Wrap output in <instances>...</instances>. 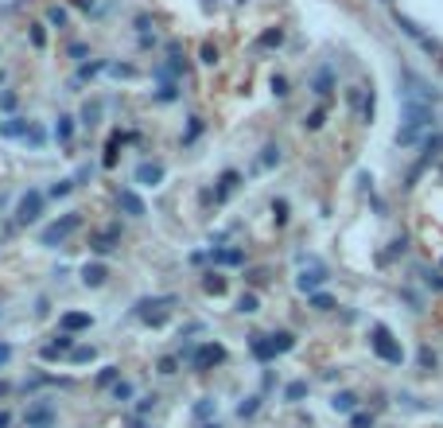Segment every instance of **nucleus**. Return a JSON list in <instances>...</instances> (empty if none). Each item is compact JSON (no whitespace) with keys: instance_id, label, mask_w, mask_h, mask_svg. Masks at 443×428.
<instances>
[{"instance_id":"nucleus-21","label":"nucleus","mask_w":443,"mask_h":428,"mask_svg":"<svg viewBox=\"0 0 443 428\" xmlns=\"http://www.w3.org/2000/svg\"><path fill=\"white\" fill-rule=\"evenodd\" d=\"M276 164H280V148H276V144H265V152L257 156V171H272Z\"/></svg>"},{"instance_id":"nucleus-41","label":"nucleus","mask_w":443,"mask_h":428,"mask_svg":"<svg viewBox=\"0 0 443 428\" xmlns=\"http://www.w3.org/2000/svg\"><path fill=\"white\" fill-rule=\"evenodd\" d=\"M176 98H179V86H176V82H164V86L156 90V101H176Z\"/></svg>"},{"instance_id":"nucleus-55","label":"nucleus","mask_w":443,"mask_h":428,"mask_svg":"<svg viewBox=\"0 0 443 428\" xmlns=\"http://www.w3.org/2000/svg\"><path fill=\"white\" fill-rule=\"evenodd\" d=\"M8 358H12V346L0 343V366H8Z\"/></svg>"},{"instance_id":"nucleus-39","label":"nucleus","mask_w":443,"mask_h":428,"mask_svg":"<svg viewBox=\"0 0 443 428\" xmlns=\"http://www.w3.org/2000/svg\"><path fill=\"white\" fill-rule=\"evenodd\" d=\"M117 378H121V366H101V374H98V386H113Z\"/></svg>"},{"instance_id":"nucleus-10","label":"nucleus","mask_w":443,"mask_h":428,"mask_svg":"<svg viewBox=\"0 0 443 428\" xmlns=\"http://www.w3.org/2000/svg\"><path fill=\"white\" fill-rule=\"evenodd\" d=\"M70 351H74V335H67V331H62V335L55 339V343H47V346H43V351H39V358H43V362H59V358H67Z\"/></svg>"},{"instance_id":"nucleus-1","label":"nucleus","mask_w":443,"mask_h":428,"mask_svg":"<svg viewBox=\"0 0 443 428\" xmlns=\"http://www.w3.org/2000/svg\"><path fill=\"white\" fill-rule=\"evenodd\" d=\"M401 117L404 121H401V129H397V144H401V148H412V144H416L420 136L435 125V113H432L428 101H404Z\"/></svg>"},{"instance_id":"nucleus-32","label":"nucleus","mask_w":443,"mask_h":428,"mask_svg":"<svg viewBox=\"0 0 443 428\" xmlns=\"http://www.w3.org/2000/svg\"><path fill=\"white\" fill-rule=\"evenodd\" d=\"M133 394H136V386H133V382H125V378H117V382H113V401H128Z\"/></svg>"},{"instance_id":"nucleus-57","label":"nucleus","mask_w":443,"mask_h":428,"mask_svg":"<svg viewBox=\"0 0 443 428\" xmlns=\"http://www.w3.org/2000/svg\"><path fill=\"white\" fill-rule=\"evenodd\" d=\"M8 424H12V417H8L4 409H0V428H8Z\"/></svg>"},{"instance_id":"nucleus-46","label":"nucleus","mask_w":443,"mask_h":428,"mask_svg":"<svg viewBox=\"0 0 443 428\" xmlns=\"http://www.w3.org/2000/svg\"><path fill=\"white\" fill-rule=\"evenodd\" d=\"M210 413H214V401H210V397H202V401L194 405V417H199V420H206Z\"/></svg>"},{"instance_id":"nucleus-59","label":"nucleus","mask_w":443,"mask_h":428,"mask_svg":"<svg viewBox=\"0 0 443 428\" xmlns=\"http://www.w3.org/2000/svg\"><path fill=\"white\" fill-rule=\"evenodd\" d=\"M0 86H4V70H0Z\"/></svg>"},{"instance_id":"nucleus-17","label":"nucleus","mask_w":443,"mask_h":428,"mask_svg":"<svg viewBox=\"0 0 443 428\" xmlns=\"http://www.w3.org/2000/svg\"><path fill=\"white\" fill-rule=\"evenodd\" d=\"M311 90H315L319 98H326V93L335 90V67H319L315 74H311Z\"/></svg>"},{"instance_id":"nucleus-33","label":"nucleus","mask_w":443,"mask_h":428,"mask_svg":"<svg viewBox=\"0 0 443 428\" xmlns=\"http://www.w3.org/2000/svg\"><path fill=\"white\" fill-rule=\"evenodd\" d=\"M272 343H276V354H284V351H292V346H296V335H292V331H276Z\"/></svg>"},{"instance_id":"nucleus-6","label":"nucleus","mask_w":443,"mask_h":428,"mask_svg":"<svg viewBox=\"0 0 443 428\" xmlns=\"http://www.w3.org/2000/svg\"><path fill=\"white\" fill-rule=\"evenodd\" d=\"M393 20H397V27H401V32L409 35L412 43H416V47H424L428 55H443V51L435 47V39H432V35H428V32H424V27H420V24H416V20H409V16H404V12H397Z\"/></svg>"},{"instance_id":"nucleus-26","label":"nucleus","mask_w":443,"mask_h":428,"mask_svg":"<svg viewBox=\"0 0 443 428\" xmlns=\"http://www.w3.org/2000/svg\"><path fill=\"white\" fill-rule=\"evenodd\" d=\"M335 413H354L358 409V394H350V389H343V394H335Z\"/></svg>"},{"instance_id":"nucleus-52","label":"nucleus","mask_w":443,"mask_h":428,"mask_svg":"<svg viewBox=\"0 0 443 428\" xmlns=\"http://www.w3.org/2000/svg\"><path fill=\"white\" fill-rule=\"evenodd\" d=\"M420 362H424V366H428V370H435V354H432V351H428V346H420Z\"/></svg>"},{"instance_id":"nucleus-34","label":"nucleus","mask_w":443,"mask_h":428,"mask_svg":"<svg viewBox=\"0 0 443 428\" xmlns=\"http://www.w3.org/2000/svg\"><path fill=\"white\" fill-rule=\"evenodd\" d=\"M284 397H288V401H303V397H308V382H288Z\"/></svg>"},{"instance_id":"nucleus-45","label":"nucleus","mask_w":443,"mask_h":428,"mask_svg":"<svg viewBox=\"0 0 443 428\" xmlns=\"http://www.w3.org/2000/svg\"><path fill=\"white\" fill-rule=\"evenodd\" d=\"M272 93L276 98H288V78L284 74H272Z\"/></svg>"},{"instance_id":"nucleus-18","label":"nucleus","mask_w":443,"mask_h":428,"mask_svg":"<svg viewBox=\"0 0 443 428\" xmlns=\"http://www.w3.org/2000/svg\"><path fill=\"white\" fill-rule=\"evenodd\" d=\"M202 292L206 296H226L230 292V280L222 273H202Z\"/></svg>"},{"instance_id":"nucleus-22","label":"nucleus","mask_w":443,"mask_h":428,"mask_svg":"<svg viewBox=\"0 0 443 428\" xmlns=\"http://www.w3.org/2000/svg\"><path fill=\"white\" fill-rule=\"evenodd\" d=\"M125 141H128L125 133H113V136H109V144H105V156H101V164H105V168H113V164H117V148H121Z\"/></svg>"},{"instance_id":"nucleus-61","label":"nucleus","mask_w":443,"mask_h":428,"mask_svg":"<svg viewBox=\"0 0 443 428\" xmlns=\"http://www.w3.org/2000/svg\"><path fill=\"white\" fill-rule=\"evenodd\" d=\"M381 4H393V0H381Z\"/></svg>"},{"instance_id":"nucleus-5","label":"nucleus","mask_w":443,"mask_h":428,"mask_svg":"<svg viewBox=\"0 0 443 428\" xmlns=\"http://www.w3.org/2000/svg\"><path fill=\"white\" fill-rule=\"evenodd\" d=\"M43 207H47V195H43V191L20 195V202H16V222H20V226H35V222L43 219Z\"/></svg>"},{"instance_id":"nucleus-51","label":"nucleus","mask_w":443,"mask_h":428,"mask_svg":"<svg viewBox=\"0 0 443 428\" xmlns=\"http://www.w3.org/2000/svg\"><path fill=\"white\" fill-rule=\"evenodd\" d=\"M272 210H276V219H280V222H288V202H284V199H276Z\"/></svg>"},{"instance_id":"nucleus-20","label":"nucleus","mask_w":443,"mask_h":428,"mask_svg":"<svg viewBox=\"0 0 443 428\" xmlns=\"http://www.w3.org/2000/svg\"><path fill=\"white\" fill-rule=\"evenodd\" d=\"M47 27H70V12L62 8V4H47Z\"/></svg>"},{"instance_id":"nucleus-15","label":"nucleus","mask_w":443,"mask_h":428,"mask_svg":"<svg viewBox=\"0 0 443 428\" xmlns=\"http://www.w3.org/2000/svg\"><path fill=\"white\" fill-rule=\"evenodd\" d=\"M117 207L125 210V214H133V219H144V214H148L144 199H140L136 191H128V187H125V191H117Z\"/></svg>"},{"instance_id":"nucleus-14","label":"nucleus","mask_w":443,"mask_h":428,"mask_svg":"<svg viewBox=\"0 0 443 428\" xmlns=\"http://www.w3.org/2000/svg\"><path fill=\"white\" fill-rule=\"evenodd\" d=\"M249 354H253L257 362H272V358H276L272 335H249Z\"/></svg>"},{"instance_id":"nucleus-11","label":"nucleus","mask_w":443,"mask_h":428,"mask_svg":"<svg viewBox=\"0 0 443 428\" xmlns=\"http://www.w3.org/2000/svg\"><path fill=\"white\" fill-rule=\"evenodd\" d=\"M237 191H242V171H222V176H218L214 199H218V202H230Z\"/></svg>"},{"instance_id":"nucleus-56","label":"nucleus","mask_w":443,"mask_h":428,"mask_svg":"<svg viewBox=\"0 0 443 428\" xmlns=\"http://www.w3.org/2000/svg\"><path fill=\"white\" fill-rule=\"evenodd\" d=\"M12 394V382H4V378H0V397H8Z\"/></svg>"},{"instance_id":"nucleus-25","label":"nucleus","mask_w":443,"mask_h":428,"mask_svg":"<svg viewBox=\"0 0 443 428\" xmlns=\"http://www.w3.org/2000/svg\"><path fill=\"white\" fill-rule=\"evenodd\" d=\"M55 141H59V144L74 141V117H59V121H55Z\"/></svg>"},{"instance_id":"nucleus-23","label":"nucleus","mask_w":443,"mask_h":428,"mask_svg":"<svg viewBox=\"0 0 443 428\" xmlns=\"http://www.w3.org/2000/svg\"><path fill=\"white\" fill-rule=\"evenodd\" d=\"M27 125H32V121H24V117H8L4 125H0V136H12V141H16V136H24V133H27Z\"/></svg>"},{"instance_id":"nucleus-29","label":"nucleus","mask_w":443,"mask_h":428,"mask_svg":"<svg viewBox=\"0 0 443 428\" xmlns=\"http://www.w3.org/2000/svg\"><path fill=\"white\" fill-rule=\"evenodd\" d=\"M326 125V105H319V110H311L308 113V121H303V129H308V133H319V129Z\"/></svg>"},{"instance_id":"nucleus-8","label":"nucleus","mask_w":443,"mask_h":428,"mask_svg":"<svg viewBox=\"0 0 443 428\" xmlns=\"http://www.w3.org/2000/svg\"><path fill=\"white\" fill-rule=\"evenodd\" d=\"M24 428H55V409L47 401H32L24 413Z\"/></svg>"},{"instance_id":"nucleus-38","label":"nucleus","mask_w":443,"mask_h":428,"mask_svg":"<svg viewBox=\"0 0 443 428\" xmlns=\"http://www.w3.org/2000/svg\"><path fill=\"white\" fill-rule=\"evenodd\" d=\"M199 59H202V67H218V47H214V43H202Z\"/></svg>"},{"instance_id":"nucleus-24","label":"nucleus","mask_w":443,"mask_h":428,"mask_svg":"<svg viewBox=\"0 0 443 428\" xmlns=\"http://www.w3.org/2000/svg\"><path fill=\"white\" fill-rule=\"evenodd\" d=\"M214 261H218V265H230V269H237V265H245V253L242 249H214Z\"/></svg>"},{"instance_id":"nucleus-12","label":"nucleus","mask_w":443,"mask_h":428,"mask_svg":"<svg viewBox=\"0 0 443 428\" xmlns=\"http://www.w3.org/2000/svg\"><path fill=\"white\" fill-rule=\"evenodd\" d=\"M136 183H140V187H159V183H164V164H156V160L136 164Z\"/></svg>"},{"instance_id":"nucleus-4","label":"nucleus","mask_w":443,"mask_h":428,"mask_svg":"<svg viewBox=\"0 0 443 428\" xmlns=\"http://www.w3.org/2000/svg\"><path fill=\"white\" fill-rule=\"evenodd\" d=\"M78 226H82V214H78V210H70V214H62L59 222H51V226L43 230V234H39V245H59V242H67Z\"/></svg>"},{"instance_id":"nucleus-62","label":"nucleus","mask_w":443,"mask_h":428,"mask_svg":"<svg viewBox=\"0 0 443 428\" xmlns=\"http://www.w3.org/2000/svg\"><path fill=\"white\" fill-rule=\"evenodd\" d=\"M439 67H443V55H439Z\"/></svg>"},{"instance_id":"nucleus-35","label":"nucleus","mask_w":443,"mask_h":428,"mask_svg":"<svg viewBox=\"0 0 443 428\" xmlns=\"http://www.w3.org/2000/svg\"><path fill=\"white\" fill-rule=\"evenodd\" d=\"M74 191V179H59V183H51V199H67V195Z\"/></svg>"},{"instance_id":"nucleus-19","label":"nucleus","mask_w":443,"mask_h":428,"mask_svg":"<svg viewBox=\"0 0 443 428\" xmlns=\"http://www.w3.org/2000/svg\"><path fill=\"white\" fill-rule=\"evenodd\" d=\"M323 280H326V269H308V273H300V277H296V285H300L303 292H315Z\"/></svg>"},{"instance_id":"nucleus-30","label":"nucleus","mask_w":443,"mask_h":428,"mask_svg":"<svg viewBox=\"0 0 443 428\" xmlns=\"http://www.w3.org/2000/svg\"><path fill=\"white\" fill-rule=\"evenodd\" d=\"M280 43H284V27H268V32L257 39V47L268 51V47H280Z\"/></svg>"},{"instance_id":"nucleus-49","label":"nucleus","mask_w":443,"mask_h":428,"mask_svg":"<svg viewBox=\"0 0 443 428\" xmlns=\"http://www.w3.org/2000/svg\"><path fill=\"white\" fill-rule=\"evenodd\" d=\"M257 405H260V397H245L237 413H242V417H253V413H257Z\"/></svg>"},{"instance_id":"nucleus-50","label":"nucleus","mask_w":443,"mask_h":428,"mask_svg":"<svg viewBox=\"0 0 443 428\" xmlns=\"http://www.w3.org/2000/svg\"><path fill=\"white\" fill-rule=\"evenodd\" d=\"M16 101H20V98H16L12 90H8V93H0V110H4V113H12V110H16Z\"/></svg>"},{"instance_id":"nucleus-2","label":"nucleus","mask_w":443,"mask_h":428,"mask_svg":"<svg viewBox=\"0 0 443 428\" xmlns=\"http://www.w3.org/2000/svg\"><path fill=\"white\" fill-rule=\"evenodd\" d=\"M369 343H373L377 358H385L389 366H401V362H404V351H401V343L393 339V331H389V328H373V331H369Z\"/></svg>"},{"instance_id":"nucleus-60","label":"nucleus","mask_w":443,"mask_h":428,"mask_svg":"<svg viewBox=\"0 0 443 428\" xmlns=\"http://www.w3.org/2000/svg\"><path fill=\"white\" fill-rule=\"evenodd\" d=\"M202 428H218V424H202Z\"/></svg>"},{"instance_id":"nucleus-54","label":"nucleus","mask_w":443,"mask_h":428,"mask_svg":"<svg viewBox=\"0 0 443 428\" xmlns=\"http://www.w3.org/2000/svg\"><path fill=\"white\" fill-rule=\"evenodd\" d=\"M152 405H156V397H140V401H136V413H148Z\"/></svg>"},{"instance_id":"nucleus-44","label":"nucleus","mask_w":443,"mask_h":428,"mask_svg":"<svg viewBox=\"0 0 443 428\" xmlns=\"http://www.w3.org/2000/svg\"><path fill=\"white\" fill-rule=\"evenodd\" d=\"M98 117H101V105H98V101L82 110V125H98Z\"/></svg>"},{"instance_id":"nucleus-16","label":"nucleus","mask_w":443,"mask_h":428,"mask_svg":"<svg viewBox=\"0 0 443 428\" xmlns=\"http://www.w3.org/2000/svg\"><path fill=\"white\" fill-rule=\"evenodd\" d=\"M105 280H109V269L101 265V261H86L82 265V285L86 288H101Z\"/></svg>"},{"instance_id":"nucleus-36","label":"nucleus","mask_w":443,"mask_h":428,"mask_svg":"<svg viewBox=\"0 0 443 428\" xmlns=\"http://www.w3.org/2000/svg\"><path fill=\"white\" fill-rule=\"evenodd\" d=\"M24 141H27V144H32V148H43V141H47V133H43V129H39V125H27Z\"/></svg>"},{"instance_id":"nucleus-9","label":"nucleus","mask_w":443,"mask_h":428,"mask_svg":"<svg viewBox=\"0 0 443 428\" xmlns=\"http://www.w3.org/2000/svg\"><path fill=\"white\" fill-rule=\"evenodd\" d=\"M121 242V230L117 226H109V230H93L90 234V249L98 253V257H105V253H113Z\"/></svg>"},{"instance_id":"nucleus-13","label":"nucleus","mask_w":443,"mask_h":428,"mask_svg":"<svg viewBox=\"0 0 443 428\" xmlns=\"http://www.w3.org/2000/svg\"><path fill=\"white\" fill-rule=\"evenodd\" d=\"M59 328L67 331V335H78V331H90L93 328V316H90V311H67V316L59 319Z\"/></svg>"},{"instance_id":"nucleus-43","label":"nucleus","mask_w":443,"mask_h":428,"mask_svg":"<svg viewBox=\"0 0 443 428\" xmlns=\"http://www.w3.org/2000/svg\"><path fill=\"white\" fill-rule=\"evenodd\" d=\"M237 311H242V316H253V311H257V296L245 292L242 300H237Z\"/></svg>"},{"instance_id":"nucleus-47","label":"nucleus","mask_w":443,"mask_h":428,"mask_svg":"<svg viewBox=\"0 0 443 428\" xmlns=\"http://www.w3.org/2000/svg\"><path fill=\"white\" fill-rule=\"evenodd\" d=\"M105 70H109L113 78H136V70H133V67H121V63H113V67H105Z\"/></svg>"},{"instance_id":"nucleus-40","label":"nucleus","mask_w":443,"mask_h":428,"mask_svg":"<svg viewBox=\"0 0 443 428\" xmlns=\"http://www.w3.org/2000/svg\"><path fill=\"white\" fill-rule=\"evenodd\" d=\"M109 63H82V70H78V82H86V78H93V74H101Z\"/></svg>"},{"instance_id":"nucleus-31","label":"nucleus","mask_w":443,"mask_h":428,"mask_svg":"<svg viewBox=\"0 0 443 428\" xmlns=\"http://www.w3.org/2000/svg\"><path fill=\"white\" fill-rule=\"evenodd\" d=\"M311 308L315 311H335L338 304H335V296L331 292H311Z\"/></svg>"},{"instance_id":"nucleus-48","label":"nucleus","mask_w":443,"mask_h":428,"mask_svg":"<svg viewBox=\"0 0 443 428\" xmlns=\"http://www.w3.org/2000/svg\"><path fill=\"white\" fill-rule=\"evenodd\" d=\"M199 133H202V121H199V117H191V125H187V133H183V144H191Z\"/></svg>"},{"instance_id":"nucleus-7","label":"nucleus","mask_w":443,"mask_h":428,"mask_svg":"<svg viewBox=\"0 0 443 428\" xmlns=\"http://www.w3.org/2000/svg\"><path fill=\"white\" fill-rule=\"evenodd\" d=\"M230 354H226V346L222 343H202L199 351H194V370H214V366H222Z\"/></svg>"},{"instance_id":"nucleus-37","label":"nucleus","mask_w":443,"mask_h":428,"mask_svg":"<svg viewBox=\"0 0 443 428\" xmlns=\"http://www.w3.org/2000/svg\"><path fill=\"white\" fill-rule=\"evenodd\" d=\"M350 428H373V413L354 409V413H350Z\"/></svg>"},{"instance_id":"nucleus-58","label":"nucleus","mask_w":443,"mask_h":428,"mask_svg":"<svg viewBox=\"0 0 443 428\" xmlns=\"http://www.w3.org/2000/svg\"><path fill=\"white\" fill-rule=\"evenodd\" d=\"M133 428H148V424H144V420H133Z\"/></svg>"},{"instance_id":"nucleus-42","label":"nucleus","mask_w":443,"mask_h":428,"mask_svg":"<svg viewBox=\"0 0 443 428\" xmlns=\"http://www.w3.org/2000/svg\"><path fill=\"white\" fill-rule=\"evenodd\" d=\"M156 370H159V374H168V378H171V374H176V370H179V358H171V354H164V358L156 362Z\"/></svg>"},{"instance_id":"nucleus-53","label":"nucleus","mask_w":443,"mask_h":428,"mask_svg":"<svg viewBox=\"0 0 443 428\" xmlns=\"http://www.w3.org/2000/svg\"><path fill=\"white\" fill-rule=\"evenodd\" d=\"M245 280H249V285H260V280H265V269H249L245 273Z\"/></svg>"},{"instance_id":"nucleus-27","label":"nucleus","mask_w":443,"mask_h":428,"mask_svg":"<svg viewBox=\"0 0 443 428\" xmlns=\"http://www.w3.org/2000/svg\"><path fill=\"white\" fill-rule=\"evenodd\" d=\"M98 358V351H93V346H78L74 343V351L67 354V362H74V366H86V362H93Z\"/></svg>"},{"instance_id":"nucleus-3","label":"nucleus","mask_w":443,"mask_h":428,"mask_svg":"<svg viewBox=\"0 0 443 428\" xmlns=\"http://www.w3.org/2000/svg\"><path fill=\"white\" fill-rule=\"evenodd\" d=\"M171 304H176V296H148V300L136 304V316H140L148 328H164V323H168Z\"/></svg>"},{"instance_id":"nucleus-28","label":"nucleus","mask_w":443,"mask_h":428,"mask_svg":"<svg viewBox=\"0 0 443 428\" xmlns=\"http://www.w3.org/2000/svg\"><path fill=\"white\" fill-rule=\"evenodd\" d=\"M27 39H32L35 51L47 47V24H27Z\"/></svg>"}]
</instances>
